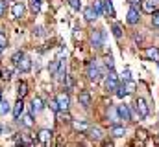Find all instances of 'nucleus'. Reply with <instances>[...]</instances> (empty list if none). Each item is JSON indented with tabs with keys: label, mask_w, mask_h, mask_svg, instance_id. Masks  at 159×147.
Returning <instances> with one entry per match:
<instances>
[{
	"label": "nucleus",
	"mask_w": 159,
	"mask_h": 147,
	"mask_svg": "<svg viewBox=\"0 0 159 147\" xmlns=\"http://www.w3.org/2000/svg\"><path fill=\"white\" fill-rule=\"evenodd\" d=\"M87 77L91 79V81H100V77H102V72H100V68L94 65V63H89L87 65Z\"/></svg>",
	"instance_id": "nucleus-1"
},
{
	"label": "nucleus",
	"mask_w": 159,
	"mask_h": 147,
	"mask_svg": "<svg viewBox=\"0 0 159 147\" xmlns=\"http://www.w3.org/2000/svg\"><path fill=\"white\" fill-rule=\"evenodd\" d=\"M117 86H119V77H117V74L109 72V75L106 77V90H109V92H115L117 90Z\"/></svg>",
	"instance_id": "nucleus-2"
},
{
	"label": "nucleus",
	"mask_w": 159,
	"mask_h": 147,
	"mask_svg": "<svg viewBox=\"0 0 159 147\" xmlns=\"http://www.w3.org/2000/svg\"><path fill=\"white\" fill-rule=\"evenodd\" d=\"M133 105H135V109L139 110V114H141L143 118L148 116V105H146V99H144V98H137Z\"/></svg>",
	"instance_id": "nucleus-3"
},
{
	"label": "nucleus",
	"mask_w": 159,
	"mask_h": 147,
	"mask_svg": "<svg viewBox=\"0 0 159 147\" xmlns=\"http://www.w3.org/2000/svg\"><path fill=\"white\" fill-rule=\"evenodd\" d=\"M56 101H57V105H59L61 110H67L69 105H70V98H69V94H65V92H59L57 98H56Z\"/></svg>",
	"instance_id": "nucleus-4"
},
{
	"label": "nucleus",
	"mask_w": 159,
	"mask_h": 147,
	"mask_svg": "<svg viewBox=\"0 0 159 147\" xmlns=\"http://www.w3.org/2000/svg\"><path fill=\"white\" fill-rule=\"evenodd\" d=\"M24 11H26V7H24V4L19 0V2H15L13 4V7H11V15L15 17V19H20V17H24Z\"/></svg>",
	"instance_id": "nucleus-5"
},
{
	"label": "nucleus",
	"mask_w": 159,
	"mask_h": 147,
	"mask_svg": "<svg viewBox=\"0 0 159 147\" xmlns=\"http://www.w3.org/2000/svg\"><path fill=\"white\" fill-rule=\"evenodd\" d=\"M91 42H93L94 48H100V46L104 44V33H102L100 30H94V32L91 33Z\"/></svg>",
	"instance_id": "nucleus-6"
},
{
	"label": "nucleus",
	"mask_w": 159,
	"mask_h": 147,
	"mask_svg": "<svg viewBox=\"0 0 159 147\" xmlns=\"http://www.w3.org/2000/svg\"><path fill=\"white\" fill-rule=\"evenodd\" d=\"M117 112H119L120 120H124V121H129V120H131V110H129L128 105H119V107H117Z\"/></svg>",
	"instance_id": "nucleus-7"
},
{
	"label": "nucleus",
	"mask_w": 159,
	"mask_h": 147,
	"mask_svg": "<svg viewBox=\"0 0 159 147\" xmlns=\"http://www.w3.org/2000/svg\"><path fill=\"white\" fill-rule=\"evenodd\" d=\"M78 101L83 109H89V107H91V94H89L87 90H81L80 96H78Z\"/></svg>",
	"instance_id": "nucleus-8"
},
{
	"label": "nucleus",
	"mask_w": 159,
	"mask_h": 147,
	"mask_svg": "<svg viewBox=\"0 0 159 147\" xmlns=\"http://www.w3.org/2000/svg\"><path fill=\"white\" fill-rule=\"evenodd\" d=\"M50 142H52V131L43 129V131L39 132V144H43V145H50Z\"/></svg>",
	"instance_id": "nucleus-9"
},
{
	"label": "nucleus",
	"mask_w": 159,
	"mask_h": 147,
	"mask_svg": "<svg viewBox=\"0 0 159 147\" xmlns=\"http://www.w3.org/2000/svg\"><path fill=\"white\" fill-rule=\"evenodd\" d=\"M109 134H111L113 138H122V136L126 134V127H124V125H117V123H115V125L109 129Z\"/></svg>",
	"instance_id": "nucleus-10"
},
{
	"label": "nucleus",
	"mask_w": 159,
	"mask_h": 147,
	"mask_svg": "<svg viewBox=\"0 0 159 147\" xmlns=\"http://www.w3.org/2000/svg\"><path fill=\"white\" fill-rule=\"evenodd\" d=\"M139 11L137 9H133V7H129V11H128V17H126V20H128V24H131V26H135L137 22H139Z\"/></svg>",
	"instance_id": "nucleus-11"
},
{
	"label": "nucleus",
	"mask_w": 159,
	"mask_h": 147,
	"mask_svg": "<svg viewBox=\"0 0 159 147\" xmlns=\"http://www.w3.org/2000/svg\"><path fill=\"white\" fill-rule=\"evenodd\" d=\"M17 68H19L20 72H30V70H32V59L24 55V57L20 59V63L17 65Z\"/></svg>",
	"instance_id": "nucleus-12"
},
{
	"label": "nucleus",
	"mask_w": 159,
	"mask_h": 147,
	"mask_svg": "<svg viewBox=\"0 0 159 147\" xmlns=\"http://www.w3.org/2000/svg\"><path fill=\"white\" fill-rule=\"evenodd\" d=\"M87 134H89V138H93V140H102V129L100 127H89L87 129Z\"/></svg>",
	"instance_id": "nucleus-13"
},
{
	"label": "nucleus",
	"mask_w": 159,
	"mask_h": 147,
	"mask_svg": "<svg viewBox=\"0 0 159 147\" xmlns=\"http://www.w3.org/2000/svg\"><path fill=\"white\" fill-rule=\"evenodd\" d=\"M22 112H24V103H22V99L19 98V101L13 105V118H15V120H19V118L22 116Z\"/></svg>",
	"instance_id": "nucleus-14"
},
{
	"label": "nucleus",
	"mask_w": 159,
	"mask_h": 147,
	"mask_svg": "<svg viewBox=\"0 0 159 147\" xmlns=\"http://www.w3.org/2000/svg\"><path fill=\"white\" fill-rule=\"evenodd\" d=\"M141 9H143V11H146V13H154V11L157 9V4H156L154 0H143Z\"/></svg>",
	"instance_id": "nucleus-15"
},
{
	"label": "nucleus",
	"mask_w": 159,
	"mask_h": 147,
	"mask_svg": "<svg viewBox=\"0 0 159 147\" xmlns=\"http://www.w3.org/2000/svg\"><path fill=\"white\" fill-rule=\"evenodd\" d=\"M43 109H44L43 99H41V98H34V99H32V114H37V112H41Z\"/></svg>",
	"instance_id": "nucleus-16"
},
{
	"label": "nucleus",
	"mask_w": 159,
	"mask_h": 147,
	"mask_svg": "<svg viewBox=\"0 0 159 147\" xmlns=\"http://www.w3.org/2000/svg\"><path fill=\"white\" fill-rule=\"evenodd\" d=\"M83 17H85V20H89V22H91V20H94V19L98 17V13L94 11V7H93V6H89V7H85V9H83Z\"/></svg>",
	"instance_id": "nucleus-17"
},
{
	"label": "nucleus",
	"mask_w": 159,
	"mask_h": 147,
	"mask_svg": "<svg viewBox=\"0 0 159 147\" xmlns=\"http://www.w3.org/2000/svg\"><path fill=\"white\" fill-rule=\"evenodd\" d=\"M72 127H74V131L87 132V129H89V123H87L85 120H80V121H72Z\"/></svg>",
	"instance_id": "nucleus-18"
},
{
	"label": "nucleus",
	"mask_w": 159,
	"mask_h": 147,
	"mask_svg": "<svg viewBox=\"0 0 159 147\" xmlns=\"http://www.w3.org/2000/svg\"><path fill=\"white\" fill-rule=\"evenodd\" d=\"M104 15L115 17V7H113V2L111 0H104Z\"/></svg>",
	"instance_id": "nucleus-19"
},
{
	"label": "nucleus",
	"mask_w": 159,
	"mask_h": 147,
	"mask_svg": "<svg viewBox=\"0 0 159 147\" xmlns=\"http://www.w3.org/2000/svg\"><path fill=\"white\" fill-rule=\"evenodd\" d=\"M144 57L146 59H152V61H157L159 59V48H148L144 52Z\"/></svg>",
	"instance_id": "nucleus-20"
},
{
	"label": "nucleus",
	"mask_w": 159,
	"mask_h": 147,
	"mask_svg": "<svg viewBox=\"0 0 159 147\" xmlns=\"http://www.w3.org/2000/svg\"><path fill=\"white\" fill-rule=\"evenodd\" d=\"M17 94H19L20 99L28 94V85H26V81H20V83H19V86H17Z\"/></svg>",
	"instance_id": "nucleus-21"
},
{
	"label": "nucleus",
	"mask_w": 159,
	"mask_h": 147,
	"mask_svg": "<svg viewBox=\"0 0 159 147\" xmlns=\"http://www.w3.org/2000/svg\"><path fill=\"white\" fill-rule=\"evenodd\" d=\"M63 65V61L61 59H56V61H52V65L48 66V70H50V75H56V72L59 70V66Z\"/></svg>",
	"instance_id": "nucleus-22"
},
{
	"label": "nucleus",
	"mask_w": 159,
	"mask_h": 147,
	"mask_svg": "<svg viewBox=\"0 0 159 147\" xmlns=\"http://www.w3.org/2000/svg\"><path fill=\"white\" fill-rule=\"evenodd\" d=\"M93 7H94V11L98 13V17L104 15V0H94V2H93Z\"/></svg>",
	"instance_id": "nucleus-23"
},
{
	"label": "nucleus",
	"mask_w": 159,
	"mask_h": 147,
	"mask_svg": "<svg viewBox=\"0 0 159 147\" xmlns=\"http://www.w3.org/2000/svg\"><path fill=\"white\" fill-rule=\"evenodd\" d=\"M124 88L128 90V94H133V92H135V88H137V85H135V81L126 79V81H124Z\"/></svg>",
	"instance_id": "nucleus-24"
},
{
	"label": "nucleus",
	"mask_w": 159,
	"mask_h": 147,
	"mask_svg": "<svg viewBox=\"0 0 159 147\" xmlns=\"http://www.w3.org/2000/svg\"><path fill=\"white\" fill-rule=\"evenodd\" d=\"M32 118H34V114H32V112L22 116V123H24V127H28V129H30V127H34V120H32Z\"/></svg>",
	"instance_id": "nucleus-25"
},
{
	"label": "nucleus",
	"mask_w": 159,
	"mask_h": 147,
	"mask_svg": "<svg viewBox=\"0 0 159 147\" xmlns=\"http://www.w3.org/2000/svg\"><path fill=\"white\" fill-rule=\"evenodd\" d=\"M9 109H11V107H9V103H7L6 99H0V114H2V116H4V114H7Z\"/></svg>",
	"instance_id": "nucleus-26"
},
{
	"label": "nucleus",
	"mask_w": 159,
	"mask_h": 147,
	"mask_svg": "<svg viewBox=\"0 0 159 147\" xmlns=\"http://www.w3.org/2000/svg\"><path fill=\"white\" fill-rule=\"evenodd\" d=\"M22 57H24V53H22V52H15V53H13V57H11V63L17 66V65L20 63V59H22Z\"/></svg>",
	"instance_id": "nucleus-27"
},
{
	"label": "nucleus",
	"mask_w": 159,
	"mask_h": 147,
	"mask_svg": "<svg viewBox=\"0 0 159 147\" xmlns=\"http://www.w3.org/2000/svg\"><path fill=\"white\" fill-rule=\"evenodd\" d=\"M115 94H117V98H120V99H122V98H126V96H128V90H126L124 86H117Z\"/></svg>",
	"instance_id": "nucleus-28"
},
{
	"label": "nucleus",
	"mask_w": 159,
	"mask_h": 147,
	"mask_svg": "<svg viewBox=\"0 0 159 147\" xmlns=\"http://www.w3.org/2000/svg\"><path fill=\"white\" fill-rule=\"evenodd\" d=\"M129 2V7H133V9H137V11H141V6H143V0H128Z\"/></svg>",
	"instance_id": "nucleus-29"
},
{
	"label": "nucleus",
	"mask_w": 159,
	"mask_h": 147,
	"mask_svg": "<svg viewBox=\"0 0 159 147\" xmlns=\"http://www.w3.org/2000/svg\"><path fill=\"white\" fill-rule=\"evenodd\" d=\"M0 48L4 50V48H7V37L4 32H0Z\"/></svg>",
	"instance_id": "nucleus-30"
},
{
	"label": "nucleus",
	"mask_w": 159,
	"mask_h": 147,
	"mask_svg": "<svg viewBox=\"0 0 159 147\" xmlns=\"http://www.w3.org/2000/svg\"><path fill=\"white\" fill-rule=\"evenodd\" d=\"M113 35L117 37V39L122 37V28H120V24H113Z\"/></svg>",
	"instance_id": "nucleus-31"
},
{
	"label": "nucleus",
	"mask_w": 159,
	"mask_h": 147,
	"mask_svg": "<svg viewBox=\"0 0 159 147\" xmlns=\"http://www.w3.org/2000/svg\"><path fill=\"white\" fill-rule=\"evenodd\" d=\"M69 6H70L74 11H80V7H81V2H80V0H69Z\"/></svg>",
	"instance_id": "nucleus-32"
},
{
	"label": "nucleus",
	"mask_w": 159,
	"mask_h": 147,
	"mask_svg": "<svg viewBox=\"0 0 159 147\" xmlns=\"http://www.w3.org/2000/svg\"><path fill=\"white\" fill-rule=\"evenodd\" d=\"M106 66H107L109 70H113V66H115V61H113V57H111V55H107V57H106Z\"/></svg>",
	"instance_id": "nucleus-33"
},
{
	"label": "nucleus",
	"mask_w": 159,
	"mask_h": 147,
	"mask_svg": "<svg viewBox=\"0 0 159 147\" xmlns=\"http://www.w3.org/2000/svg\"><path fill=\"white\" fill-rule=\"evenodd\" d=\"M152 24L159 28V11H154V17H152Z\"/></svg>",
	"instance_id": "nucleus-34"
},
{
	"label": "nucleus",
	"mask_w": 159,
	"mask_h": 147,
	"mask_svg": "<svg viewBox=\"0 0 159 147\" xmlns=\"http://www.w3.org/2000/svg\"><path fill=\"white\" fill-rule=\"evenodd\" d=\"M48 105H50V109L54 110L56 114H57V112H61V109H59V105H57V101H50Z\"/></svg>",
	"instance_id": "nucleus-35"
},
{
	"label": "nucleus",
	"mask_w": 159,
	"mask_h": 147,
	"mask_svg": "<svg viewBox=\"0 0 159 147\" xmlns=\"http://www.w3.org/2000/svg\"><path fill=\"white\" fill-rule=\"evenodd\" d=\"M0 77H2L4 81H9V79H11V70H4V72H2V75H0Z\"/></svg>",
	"instance_id": "nucleus-36"
},
{
	"label": "nucleus",
	"mask_w": 159,
	"mask_h": 147,
	"mask_svg": "<svg viewBox=\"0 0 159 147\" xmlns=\"http://www.w3.org/2000/svg\"><path fill=\"white\" fill-rule=\"evenodd\" d=\"M6 13V0H0V17Z\"/></svg>",
	"instance_id": "nucleus-37"
},
{
	"label": "nucleus",
	"mask_w": 159,
	"mask_h": 147,
	"mask_svg": "<svg viewBox=\"0 0 159 147\" xmlns=\"http://www.w3.org/2000/svg\"><path fill=\"white\" fill-rule=\"evenodd\" d=\"M30 6H32V11L34 13H39L41 11V4H30Z\"/></svg>",
	"instance_id": "nucleus-38"
},
{
	"label": "nucleus",
	"mask_w": 159,
	"mask_h": 147,
	"mask_svg": "<svg viewBox=\"0 0 159 147\" xmlns=\"http://www.w3.org/2000/svg\"><path fill=\"white\" fill-rule=\"evenodd\" d=\"M70 120H72V118H70V116H69V112L65 110V114H61V121H70Z\"/></svg>",
	"instance_id": "nucleus-39"
},
{
	"label": "nucleus",
	"mask_w": 159,
	"mask_h": 147,
	"mask_svg": "<svg viewBox=\"0 0 159 147\" xmlns=\"http://www.w3.org/2000/svg\"><path fill=\"white\" fill-rule=\"evenodd\" d=\"M122 75H124V81H126V79H129V70L126 68V70H124V74H122Z\"/></svg>",
	"instance_id": "nucleus-40"
},
{
	"label": "nucleus",
	"mask_w": 159,
	"mask_h": 147,
	"mask_svg": "<svg viewBox=\"0 0 159 147\" xmlns=\"http://www.w3.org/2000/svg\"><path fill=\"white\" fill-rule=\"evenodd\" d=\"M137 136H141V138H146V132H144V131H137Z\"/></svg>",
	"instance_id": "nucleus-41"
},
{
	"label": "nucleus",
	"mask_w": 159,
	"mask_h": 147,
	"mask_svg": "<svg viewBox=\"0 0 159 147\" xmlns=\"http://www.w3.org/2000/svg\"><path fill=\"white\" fill-rule=\"evenodd\" d=\"M35 35H43V28H35V32H34Z\"/></svg>",
	"instance_id": "nucleus-42"
},
{
	"label": "nucleus",
	"mask_w": 159,
	"mask_h": 147,
	"mask_svg": "<svg viewBox=\"0 0 159 147\" xmlns=\"http://www.w3.org/2000/svg\"><path fill=\"white\" fill-rule=\"evenodd\" d=\"M30 4H41V0H30Z\"/></svg>",
	"instance_id": "nucleus-43"
},
{
	"label": "nucleus",
	"mask_w": 159,
	"mask_h": 147,
	"mask_svg": "<svg viewBox=\"0 0 159 147\" xmlns=\"http://www.w3.org/2000/svg\"><path fill=\"white\" fill-rule=\"evenodd\" d=\"M0 136H2V125H0Z\"/></svg>",
	"instance_id": "nucleus-44"
},
{
	"label": "nucleus",
	"mask_w": 159,
	"mask_h": 147,
	"mask_svg": "<svg viewBox=\"0 0 159 147\" xmlns=\"http://www.w3.org/2000/svg\"><path fill=\"white\" fill-rule=\"evenodd\" d=\"M154 2H156V4H159V0H154Z\"/></svg>",
	"instance_id": "nucleus-45"
},
{
	"label": "nucleus",
	"mask_w": 159,
	"mask_h": 147,
	"mask_svg": "<svg viewBox=\"0 0 159 147\" xmlns=\"http://www.w3.org/2000/svg\"><path fill=\"white\" fill-rule=\"evenodd\" d=\"M0 99H2V92H0Z\"/></svg>",
	"instance_id": "nucleus-46"
}]
</instances>
